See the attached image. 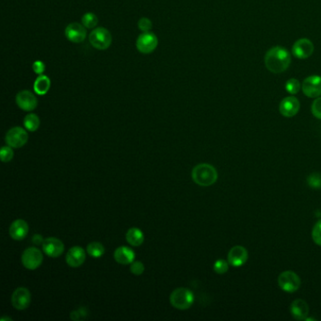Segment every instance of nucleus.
<instances>
[{
  "instance_id": "2eb2a0df",
  "label": "nucleus",
  "mask_w": 321,
  "mask_h": 321,
  "mask_svg": "<svg viewBox=\"0 0 321 321\" xmlns=\"http://www.w3.org/2000/svg\"><path fill=\"white\" fill-rule=\"evenodd\" d=\"M299 101L294 96H287L284 98L279 106L280 113L286 118H291L298 114L299 112Z\"/></svg>"
},
{
  "instance_id": "5701e85b",
  "label": "nucleus",
  "mask_w": 321,
  "mask_h": 321,
  "mask_svg": "<svg viewBox=\"0 0 321 321\" xmlns=\"http://www.w3.org/2000/svg\"><path fill=\"white\" fill-rule=\"evenodd\" d=\"M24 125L29 131H36L40 126V118L34 113L28 114L24 119Z\"/></svg>"
},
{
  "instance_id": "a211bd4d",
  "label": "nucleus",
  "mask_w": 321,
  "mask_h": 321,
  "mask_svg": "<svg viewBox=\"0 0 321 321\" xmlns=\"http://www.w3.org/2000/svg\"><path fill=\"white\" fill-rule=\"evenodd\" d=\"M292 316L297 320H305L309 314V305L304 299H295L290 305Z\"/></svg>"
},
{
  "instance_id": "b1692460",
  "label": "nucleus",
  "mask_w": 321,
  "mask_h": 321,
  "mask_svg": "<svg viewBox=\"0 0 321 321\" xmlns=\"http://www.w3.org/2000/svg\"><path fill=\"white\" fill-rule=\"evenodd\" d=\"M87 253L95 258H99L105 254V247L100 242H92L87 246Z\"/></svg>"
},
{
  "instance_id": "f03ea898",
  "label": "nucleus",
  "mask_w": 321,
  "mask_h": 321,
  "mask_svg": "<svg viewBox=\"0 0 321 321\" xmlns=\"http://www.w3.org/2000/svg\"><path fill=\"white\" fill-rule=\"evenodd\" d=\"M191 176L193 181L199 186L209 187L217 182L218 172L216 168L210 164L202 163L193 168Z\"/></svg>"
},
{
  "instance_id": "7c9ffc66",
  "label": "nucleus",
  "mask_w": 321,
  "mask_h": 321,
  "mask_svg": "<svg viewBox=\"0 0 321 321\" xmlns=\"http://www.w3.org/2000/svg\"><path fill=\"white\" fill-rule=\"evenodd\" d=\"M312 113L315 118L321 120V96L314 99V102L312 104Z\"/></svg>"
},
{
  "instance_id": "f3484780",
  "label": "nucleus",
  "mask_w": 321,
  "mask_h": 321,
  "mask_svg": "<svg viewBox=\"0 0 321 321\" xmlns=\"http://www.w3.org/2000/svg\"><path fill=\"white\" fill-rule=\"evenodd\" d=\"M86 254L83 248L74 246L68 251L66 255V263L72 268H78L85 262Z\"/></svg>"
},
{
  "instance_id": "f257e3e1",
  "label": "nucleus",
  "mask_w": 321,
  "mask_h": 321,
  "mask_svg": "<svg viewBox=\"0 0 321 321\" xmlns=\"http://www.w3.org/2000/svg\"><path fill=\"white\" fill-rule=\"evenodd\" d=\"M290 63V53L282 46H274L265 55V65L271 73H283L287 70Z\"/></svg>"
},
{
  "instance_id": "6e6552de",
  "label": "nucleus",
  "mask_w": 321,
  "mask_h": 321,
  "mask_svg": "<svg viewBox=\"0 0 321 321\" xmlns=\"http://www.w3.org/2000/svg\"><path fill=\"white\" fill-rule=\"evenodd\" d=\"M157 44H158L157 37L149 31L140 34L136 42L137 49L142 54L152 53L156 48Z\"/></svg>"
},
{
  "instance_id": "c756f323",
  "label": "nucleus",
  "mask_w": 321,
  "mask_h": 321,
  "mask_svg": "<svg viewBox=\"0 0 321 321\" xmlns=\"http://www.w3.org/2000/svg\"><path fill=\"white\" fill-rule=\"evenodd\" d=\"M312 238L316 245L321 246V219L314 224L312 230Z\"/></svg>"
},
{
  "instance_id": "39448f33",
  "label": "nucleus",
  "mask_w": 321,
  "mask_h": 321,
  "mask_svg": "<svg viewBox=\"0 0 321 321\" xmlns=\"http://www.w3.org/2000/svg\"><path fill=\"white\" fill-rule=\"evenodd\" d=\"M278 285L283 291L294 293L300 287L301 281L297 273L290 270H286L279 275Z\"/></svg>"
},
{
  "instance_id": "473e14b6",
  "label": "nucleus",
  "mask_w": 321,
  "mask_h": 321,
  "mask_svg": "<svg viewBox=\"0 0 321 321\" xmlns=\"http://www.w3.org/2000/svg\"><path fill=\"white\" fill-rule=\"evenodd\" d=\"M130 271L134 275H141L144 272V265L139 261H134L131 263Z\"/></svg>"
},
{
  "instance_id": "20e7f679",
  "label": "nucleus",
  "mask_w": 321,
  "mask_h": 321,
  "mask_svg": "<svg viewBox=\"0 0 321 321\" xmlns=\"http://www.w3.org/2000/svg\"><path fill=\"white\" fill-rule=\"evenodd\" d=\"M89 40L91 44L96 49L105 50L108 49L112 43V36L108 29L97 28L91 32Z\"/></svg>"
},
{
  "instance_id": "1a4fd4ad",
  "label": "nucleus",
  "mask_w": 321,
  "mask_h": 321,
  "mask_svg": "<svg viewBox=\"0 0 321 321\" xmlns=\"http://www.w3.org/2000/svg\"><path fill=\"white\" fill-rule=\"evenodd\" d=\"M301 89L303 94L310 98H317L321 95V76L310 75L306 77L302 84Z\"/></svg>"
},
{
  "instance_id": "2f4dec72",
  "label": "nucleus",
  "mask_w": 321,
  "mask_h": 321,
  "mask_svg": "<svg viewBox=\"0 0 321 321\" xmlns=\"http://www.w3.org/2000/svg\"><path fill=\"white\" fill-rule=\"evenodd\" d=\"M138 27L142 32H148L152 29V21L146 17H142L139 19Z\"/></svg>"
},
{
  "instance_id": "ddd939ff",
  "label": "nucleus",
  "mask_w": 321,
  "mask_h": 321,
  "mask_svg": "<svg viewBox=\"0 0 321 321\" xmlns=\"http://www.w3.org/2000/svg\"><path fill=\"white\" fill-rule=\"evenodd\" d=\"M65 36L69 41L75 44H79L86 39L87 30L81 24L71 23L66 27Z\"/></svg>"
},
{
  "instance_id": "7ed1b4c3",
  "label": "nucleus",
  "mask_w": 321,
  "mask_h": 321,
  "mask_svg": "<svg viewBox=\"0 0 321 321\" xmlns=\"http://www.w3.org/2000/svg\"><path fill=\"white\" fill-rule=\"evenodd\" d=\"M170 301L173 306L179 310H187L194 302V295L192 291L186 287H179L172 292Z\"/></svg>"
},
{
  "instance_id": "393cba45",
  "label": "nucleus",
  "mask_w": 321,
  "mask_h": 321,
  "mask_svg": "<svg viewBox=\"0 0 321 321\" xmlns=\"http://www.w3.org/2000/svg\"><path fill=\"white\" fill-rule=\"evenodd\" d=\"M81 22L86 29H94L98 24V18L95 14L87 13L82 16Z\"/></svg>"
},
{
  "instance_id": "a878e982",
  "label": "nucleus",
  "mask_w": 321,
  "mask_h": 321,
  "mask_svg": "<svg viewBox=\"0 0 321 321\" xmlns=\"http://www.w3.org/2000/svg\"><path fill=\"white\" fill-rule=\"evenodd\" d=\"M300 90V83L296 78H290L285 83V91L290 95L298 94Z\"/></svg>"
},
{
  "instance_id": "4be33fe9",
  "label": "nucleus",
  "mask_w": 321,
  "mask_h": 321,
  "mask_svg": "<svg viewBox=\"0 0 321 321\" xmlns=\"http://www.w3.org/2000/svg\"><path fill=\"white\" fill-rule=\"evenodd\" d=\"M51 86V81L48 76L41 74L36 78L34 82V91L37 95H44L47 94Z\"/></svg>"
},
{
  "instance_id": "9b49d317",
  "label": "nucleus",
  "mask_w": 321,
  "mask_h": 321,
  "mask_svg": "<svg viewBox=\"0 0 321 321\" xmlns=\"http://www.w3.org/2000/svg\"><path fill=\"white\" fill-rule=\"evenodd\" d=\"M31 294L28 288L19 287L15 289L12 296L13 306L17 310H25L30 305Z\"/></svg>"
},
{
  "instance_id": "cd10ccee",
  "label": "nucleus",
  "mask_w": 321,
  "mask_h": 321,
  "mask_svg": "<svg viewBox=\"0 0 321 321\" xmlns=\"http://www.w3.org/2000/svg\"><path fill=\"white\" fill-rule=\"evenodd\" d=\"M0 158L3 162H10L14 158V150L11 146H4L0 151Z\"/></svg>"
},
{
  "instance_id": "6ab92c4d",
  "label": "nucleus",
  "mask_w": 321,
  "mask_h": 321,
  "mask_svg": "<svg viewBox=\"0 0 321 321\" xmlns=\"http://www.w3.org/2000/svg\"><path fill=\"white\" fill-rule=\"evenodd\" d=\"M29 224L24 219H16L10 227V234L15 240H23L29 233Z\"/></svg>"
},
{
  "instance_id": "dca6fc26",
  "label": "nucleus",
  "mask_w": 321,
  "mask_h": 321,
  "mask_svg": "<svg viewBox=\"0 0 321 321\" xmlns=\"http://www.w3.org/2000/svg\"><path fill=\"white\" fill-rule=\"evenodd\" d=\"M43 251L46 256L56 258L63 254L64 244L57 237H47L43 243Z\"/></svg>"
},
{
  "instance_id": "c85d7f7f",
  "label": "nucleus",
  "mask_w": 321,
  "mask_h": 321,
  "mask_svg": "<svg viewBox=\"0 0 321 321\" xmlns=\"http://www.w3.org/2000/svg\"><path fill=\"white\" fill-rule=\"evenodd\" d=\"M308 185L313 189H320L321 188V175L318 173H314L309 175L307 178Z\"/></svg>"
},
{
  "instance_id": "4468645a",
  "label": "nucleus",
  "mask_w": 321,
  "mask_h": 321,
  "mask_svg": "<svg viewBox=\"0 0 321 321\" xmlns=\"http://www.w3.org/2000/svg\"><path fill=\"white\" fill-rule=\"evenodd\" d=\"M249 254L247 249L243 246H233L228 253L227 261L232 267H241L248 261Z\"/></svg>"
},
{
  "instance_id": "423d86ee",
  "label": "nucleus",
  "mask_w": 321,
  "mask_h": 321,
  "mask_svg": "<svg viewBox=\"0 0 321 321\" xmlns=\"http://www.w3.org/2000/svg\"><path fill=\"white\" fill-rule=\"evenodd\" d=\"M43 260H44L43 253L36 247L28 248L23 253L22 264L27 270H37L42 265Z\"/></svg>"
},
{
  "instance_id": "bb28decb",
  "label": "nucleus",
  "mask_w": 321,
  "mask_h": 321,
  "mask_svg": "<svg viewBox=\"0 0 321 321\" xmlns=\"http://www.w3.org/2000/svg\"><path fill=\"white\" fill-rule=\"evenodd\" d=\"M229 262L224 259H218L216 262L214 263V271L218 274H224L229 270Z\"/></svg>"
},
{
  "instance_id": "f8f14e48",
  "label": "nucleus",
  "mask_w": 321,
  "mask_h": 321,
  "mask_svg": "<svg viewBox=\"0 0 321 321\" xmlns=\"http://www.w3.org/2000/svg\"><path fill=\"white\" fill-rule=\"evenodd\" d=\"M15 101L17 106L25 111H32L35 110L38 106L36 96L27 90L19 92L16 95Z\"/></svg>"
},
{
  "instance_id": "0eeeda50",
  "label": "nucleus",
  "mask_w": 321,
  "mask_h": 321,
  "mask_svg": "<svg viewBox=\"0 0 321 321\" xmlns=\"http://www.w3.org/2000/svg\"><path fill=\"white\" fill-rule=\"evenodd\" d=\"M29 134L23 127L15 126L11 128L6 134L5 141L8 145L13 148H21L28 142Z\"/></svg>"
},
{
  "instance_id": "72a5a7b5",
  "label": "nucleus",
  "mask_w": 321,
  "mask_h": 321,
  "mask_svg": "<svg viewBox=\"0 0 321 321\" xmlns=\"http://www.w3.org/2000/svg\"><path fill=\"white\" fill-rule=\"evenodd\" d=\"M32 69L37 74H42L45 70V64L42 60H36L32 65Z\"/></svg>"
},
{
  "instance_id": "9d476101",
  "label": "nucleus",
  "mask_w": 321,
  "mask_h": 321,
  "mask_svg": "<svg viewBox=\"0 0 321 321\" xmlns=\"http://www.w3.org/2000/svg\"><path fill=\"white\" fill-rule=\"evenodd\" d=\"M314 44L306 38H301L292 46V53L296 58L304 59L311 57L314 53Z\"/></svg>"
},
{
  "instance_id": "aec40b11",
  "label": "nucleus",
  "mask_w": 321,
  "mask_h": 321,
  "mask_svg": "<svg viewBox=\"0 0 321 321\" xmlns=\"http://www.w3.org/2000/svg\"><path fill=\"white\" fill-rule=\"evenodd\" d=\"M114 259L119 264L128 265L134 262L135 253L132 249L122 246L116 249V251L114 252Z\"/></svg>"
},
{
  "instance_id": "412c9836",
  "label": "nucleus",
  "mask_w": 321,
  "mask_h": 321,
  "mask_svg": "<svg viewBox=\"0 0 321 321\" xmlns=\"http://www.w3.org/2000/svg\"><path fill=\"white\" fill-rule=\"evenodd\" d=\"M125 238L131 246L139 247L144 241V234L139 228L133 227L127 231Z\"/></svg>"
}]
</instances>
